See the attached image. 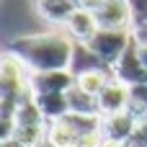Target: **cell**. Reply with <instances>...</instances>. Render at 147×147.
Masks as SVG:
<instances>
[{
	"instance_id": "18",
	"label": "cell",
	"mask_w": 147,
	"mask_h": 147,
	"mask_svg": "<svg viewBox=\"0 0 147 147\" xmlns=\"http://www.w3.org/2000/svg\"><path fill=\"white\" fill-rule=\"evenodd\" d=\"M101 142H103V134L101 132H90V134H80L72 147H101Z\"/></svg>"
},
{
	"instance_id": "17",
	"label": "cell",
	"mask_w": 147,
	"mask_h": 147,
	"mask_svg": "<svg viewBox=\"0 0 147 147\" xmlns=\"http://www.w3.org/2000/svg\"><path fill=\"white\" fill-rule=\"evenodd\" d=\"M127 147H147V116L137 121L132 137L127 140Z\"/></svg>"
},
{
	"instance_id": "24",
	"label": "cell",
	"mask_w": 147,
	"mask_h": 147,
	"mask_svg": "<svg viewBox=\"0 0 147 147\" xmlns=\"http://www.w3.org/2000/svg\"><path fill=\"white\" fill-rule=\"evenodd\" d=\"M0 147H21V145H18V142H13V140H8V142H3Z\"/></svg>"
},
{
	"instance_id": "8",
	"label": "cell",
	"mask_w": 147,
	"mask_h": 147,
	"mask_svg": "<svg viewBox=\"0 0 147 147\" xmlns=\"http://www.w3.org/2000/svg\"><path fill=\"white\" fill-rule=\"evenodd\" d=\"M98 31V21H96V13L93 10H85V8H78L67 23H65V34L75 41V44H88Z\"/></svg>"
},
{
	"instance_id": "16",
	"label": "cell",
	"mask_w": 147,
	"mask_h": 147,
	"mask_svg": "<svg viewBox=\"0 0 147 147\" xmlns=\"http://www.w3.org/2000/svg\"><path fill=\"white\" fill-rule=\"evenodd\" d=\"M129 13H132V28L147 23V0H127Z\"/></svg>"
},
{
	"instance_id": "9",
	"label": "cell",
	"mask_w": 147,
	"mask_h": 147,
	"mask_svg": "<svg viewBox=\"0 0 147 147\" xmlns=\"http://www.w3.org/2000/svg\"><path fill=\"white\" fill-rule=\"evenodd\" d=\"M127 109H129V85H124L121 80L114 78L98 93V111H101V116H109V114H119Z\"/></svg>"
},
{
	"instance_id": "22",
	"label": "cell",
	"mask_w": 147,
	"mask_h": 147,
	"mask_svg": "<svg viewBox=\"0 0 147 147\" xmlns=\"http://www.w3.org/2000/svg\"><path fill=\"white\" fill-rule=\"evenodd\" d=\"M101 147H127V142H116V140H103Z\"/></svg>"
},
{
	"instance_id": "11",
	"label": "cell",
	"mask_w": 147,
	"mask_h": 147,
	"mask_svg": "<svg viewBox=\"0 0 147 147\" xmlns=\"http://www.w3.org/2000/svg\"><path fill=\"white\" fill-rule=\"evenodd\" d=\"M111 80H114V67H96V70H85V72L75 75V85L96 98Z\"/></svg>"
},
{
	"instance_id": "19",
	"label": "cell",
	"mask_w": 147,
	"mask_h": 147,
	"mask_svg": "<svg viewBox=\"0 0 147 147\" xmlns=\"http://www.w3.org/2000/svg\"><path fill=\"white\" fill-rule=\"evenodd\" d=\"M10 137H13V119L0 116V145H3V142H8Z\"/></svg>"
},
{
	"instance_id": "3",
	"label": "cell",
	"mask_w": 147,
	"mask_h": 147,
	"mask_svg": "<svg viewBox=\"0 0 147 147\" xmlns=\"http://www.w3.org/2000/svg\"><path fill=\"white\" fill-rule=\"evenodd\" d=\"M132 41H134L132 31H121V28H98L96 36H93L85 47H88L103 65L114 67V65L124 57V52L132 47Z\"/></svg>"
},
{
	"instance_id": "14",
	"label": "cell",
	"mask_w": 147,
	"mask_h": 147,
	"mask_svg": "<svg viewBox=\"0 0 147 147\" xmlns=\"http://www.w3.org/2000/svg\"><path fill=\"white\" fill-rule=\"evenodd\" d=\"M67 101H70V111H75V114H101L98 111V98L88 96L78 85H72L67 90Z\"/></svg>"
},
{
	"instance_id": "7",
	"label": "cell",
	"mask_w": 147,
	"mask_h": 147,
	"mask_svg": "<svg viewBox=\"0 0 147 147\" xmlns=\"http://www.w3.org/2000/svg\"><path fill=\"white\" fill-rule=\"evenodd\" d=\"M137 116L127 109V111H119V114H109V116H101V134L103 140H116V142H127L137 127Z\"/></svg>"
},
{
	"instance_id": "13",
	"label": "cell",
	"mask_w": 147,
	"mask_h": 147,
	"mask_svg": "<svg viewBox=\"0 0 147 147\" xmlns=\"http://www.w3.org/2000/svg\"><path fill=\"white\" fill-rule=\"evenodd\" d=\"M75 140H78V134L72 132V127L65 119L47 121V145L49 147H72Z\"/></svg>"
},
{
	"instance_id": "6",
	"label": "cell",
	"mask_w": 147,
	"mask_h": 147,
	"mask_svg": "<svg viewBox=\"0 0 147 147\" xmlns=\"http://www.w3.org/2000/svg\"><path fill=\"white\" fill-rule=\"evenodd\" d=\"M98 28H121L132 31V13L127 0H103V5L96 10Z\"/></svg>"
},
{
	"instance_id": "21",
	"label": "cell",
	"mask_w": 147,
	"mask_h": 147,
	"mask_svg": "<svg viewBox=\"0 0 147 147\" xmlns=\"http://www.w3.org/2000/svg\"><path fill=\"white\" fill-rule=\"evenodd\" d=\"M78 5L85 8V10H93V13H96V10L103 5V0H78Z\"/></svg>"
},
{
	"instance_id": "23",
	"label": "cell",
	"mask_w": 147,
	"mask_h": 147,
	"mask_svg": "<svg viewBox=\"0 0 147 147\" xmlns=\"http://www.w3.org/2000/svg\"><path fill=\"white\" fill-rule=\"evenodd\" d=\"M134 44H137V41H134ZM137 52H140V59H142V65L147 67V47H140V44H137Z\"/></svg>"
},
{
	"instance_id": "4",
	"label": "cell",
	"mask_w": 147,
	"mask_h": 147,
	"mask_svg": "<svg viewBox=\"0 0 147 147\" xmlns=\"http://www.w3.org/2000/svg\"><path fill=\"white\" fill-rule=\"evenodd\" d=\"M75 85V75L72 70H47V72H31L28 78V88L34 96H44V93H67Z\"/></svg>"
},
{
	"instance_id": "1",
	"label": "cell",
	"mask_w": 147,
	"mask_h": 147,
	"mask_svg": "<svg viewBox=\"0 0 147 147\" xmlns=\"http://www.w3.org/2000/svg\"><path fill=\"white\" fill-rule=\"evenodd\" d=\"M75 41L67 34L49 31V34H28L18 36L8 44V52L23 59V65L31 72H47V70H70L75 57Z\"/></svg>"
},
{
	"instance_id": "15",
	"label": "cell",
	"mask_w": 147,
	"mask_h": 147,
	"mask_svg": "<svg viewBox=\"0 0 147 147\" xmlns=\"http://www.w3.org/2000/svg\"><path fill=\"white\" fill-rule=\"evenodd\" d=\"M129 111L137 119L147 116V85H132L129 88Z\"/></svg>"
},
{
	"instance_id": "2",
	"label": "cell",
	"mask_w": 147,
	"mask_h": 147,
	"mask_svg": "<svg viewBox=\"0 0 147 147\" xmlns=\"http://www.w3.org/2000/svg\"><path fill=\"white\" fill-rule=\"evenodd\" d=\"M28 78H31V70L23 65L21 57H16L13 52L0 54V103L21 101L26 93H31Z\"/></svg>"
},
{
	"instance_id": "12",
	"label": "cell",
	"mask_w": 147,
	"mask_h": 147,
	"mask_svg": "<svg viewBox=\"0 0 147 147\" xmlns=\"http://www.w3.org/2000/svg\"><path fill=\"white\" fill-rule=\"evenodd\" d=\"M34 101H36V106H39V111L44 114L47 121H54V119H62L65 114H70L67 93H44V96H34Z\"/></svg>"
},
{
	"instance_id": "5",
	"label": "cell",
	"mask_w": 147,
	"mask_h": 147,
	"mask_svg": "<svg viewBox=\"0 0 147 147\" xmlns=\"http://www.w3.org/2000/svg\"><path fill=\"white\" fill-rule=\"evenodd\" d=\"M114 78L121 80L124 85H147V67L140 59V52H137V44L132 41V47L124 52V57L114 65Z\"/></svg>"
},
{
	"instance_id": "10",
	"label": "cell",
	"mask_w": 147,
	"mask_h": 147,
	"mask_svg": "<svg viewBox=\"0 0 147 147\" xmlns=\"http://www.w3.org/2000/svg\"><path fill=\"white\" fill-rule=\"evenodd\" d=\"M31 3H34V10L44 21H49L54 26H62V28H65L67 18L80 8L78 0H31Z\"/></svg>"
},
{
	"instance_id": "20",
	"label": "cell",
	"mask_w": 147,
	"mask_h": 147,
	"mask_svg": "<svg viewBox=\"0 0 147 147\" xmlns=\"http://www.w3.org/2000/svg\"><path fill=\"white\" fill-rule=\"evenodd\" d=\"M132 36H134V41H137L140 47H147V23H145V26L132 28Z\"/></svg>"
},
{
	"instance_id": "25",
	"label": "cell",
	"mask_w": 147,
	"mask_h": 147,
	"mask_svg": "<svg viewBox=\"0 0 147 147\" xmlns=\"http://www.w3.org/2000/svg\"><path fill=\"white\" fill-rule=\"evenodd\" d=\"M44 147H49V145H44Z\"/></svg>"
}]
</instances>
